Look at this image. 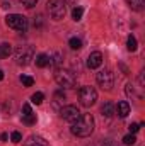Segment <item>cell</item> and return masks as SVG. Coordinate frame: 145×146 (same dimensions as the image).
<instances>
[{
	"label": "cell",
	"instance_id": "6da1fadb",
	"mask_svg": "<svg viewBox=\"0 0 145 146\" xmlns=\"http://www.w3.org/2000/svg\"><path fill=\"white\" fill-rule=\"evenodd\" d=\"M72 134L79 136V138H87L94 133V117L91 114H80V117L72 122L70 127Z\"/></svg>",
	"mask_w": 145,
	"mask_h": 146
},
{
	"label": "cell",
	"instance_id": "7a4b0ae2",
	"mask_svg": "<svg viewBox=\"0 0 145 146\" xmlns=\"http://www.w3.org/2000/svg\"><path fill=\"white\" fill-rule=\"evenodd\" d=\"M14 58H15L17 65H22V66L29 65L31 60H34V49H33V46H21V48H17L15 53H14Z\"/></svg>",
	"mask_w": 145,
	"mask_h": 146
},
{
	"label": "cell",
	"instance_id": "3957f363",
	"mask_svg": "<svg viewBox=\"0 0 145 146\" xmlns=\"http://www.w3.org/2000/svg\"><path fill=\"white\" fill-rule=\"evenodd\" d=\"M55 80H56V83H58L60 87H63V88H73L75 83H77L75 75H73L72 72H68V70H62V68L56 70Z\"/></svg>",
	"mask_w": 145,
	"mask_h": 146
},
{
	"label": "cell",
	"instance_id": "277c9868",
	"mask_svg": "<svg viewBox=\"0 0 145 146\" xmlns=\"http://www.w3.org/2000/svg\"><path fill=\"white\" fill-rule=\"evenodd\" d=\"M48 12L55 21H62L67 14V2L65 0H50L48 2Z\"/></svg>",
	"mask_w": 145,
	"mask_h": 146
},
{
	"label": "cell",
	"instance_id": "5b68a950",
	"mask_svg": "<svg viewBox=\"0 0 145 146\" xmlns=\"http://www.w3.org/2000/svg\"><path fill=\"white\" fill-rule=\"evenodd\" d=\"M5 24L10 27V29H14V31H26L28 29V26H29V22H28V19L24 17V15H21V14H9L7 17H5Z\"/></svg>",
	"mask_w": 145,
	"mask_h": 146
},
{
	"label": "cell",
	"instance_id": "8992f818",
	"mask_svg": "<svg viewBox=\"0 0 145 146\" xmlns=\"http://www.w3.org/2000/svg\"><path fill=\"white\" fill-rule=\"evenodd\" d=\"M79 100H80V104H82L84 107H91V106H94L96 100H97V92H96L92 87L85 85V87H82L80 92H79Z\"/></svg>",
	"mask_w": 145,
	"mask_h": 146
},
{
	"label": "cell",
	"instance_id": "52a82bcc",
	"mask_svg": "<svg viewBox=\"0 0 145 146\" xmlns=\"http://www.w3.org/2000/svg\"><path fill=\"white\" fill-rule=\"evenodd\" d=\"M96 80H97V85L103 90H111L113 85H114V75H113L111 70H101L96 75Z\"/></svg>",
	"mask_w": 145,
	"mask_h": 146
},
{
	"label": "cell",
	"instance_id": "ba28073f",
	"mask_svg": "<svg viewBox=\"0 0 145 146\" xmlns=\"http://www.w3.org/2000/svg\"><path fill=\"white\" fill-rule=\"evenodd\" d=\"M60 117L67 122H75L80 117V110L77 106H63L60 109Z\"/></svg>",
	"mask_w": 145,
	"mask_h": 146
},
{
	"label": "cell",
	"instance_id": "9c48e42d",
	"mask_svg": "<svg viewBox=\"0 0 145 146\" xmlns=\"http://www.w3.org/2000/svg\"><path fill=\"white\" fill-rule=\"evenodd\" d=\"M101 65H103V53H99V51L91 53L89 58H87V68L96 70V68H99Z\"/></svg>",
	"mask_w": 145,
	"mask_h": 146
},
{
	"label": "cell",
	"instance_id": "30bf717a",
	"mask_svg": "<svg viewBox=\"0 0 145 146\" xmlns=\"http://www.w3.org/2000/svg\"><path fill=\"white\" fill-rule=\"evenodd\" d=\"M114 114H118L119 117H126L128 114H130V104L126 102V100H119L116 106H114Z\"/></svg>",
	"mask_w": 145,
	"mask_h": 146
},
{
	"label": "cell",
	"instance_id": "8fae6325",
	"mask_svg": "<svg viewBox=\"0 0 145 146\" xmlns=\"http://www.w3.org/2000/svg\"><path fill=\"white\" fill-rule=\"evenodd\" d=\"M50 65H53L55 70H58V68L63 65V54H62L60 51L53 53V56H50Z\"/></svg>",
	"mask_w": 145,
	"mask_h": 146
},
{
	"label": "cell",
	"instance_id": "7c38bea8",
	"mask_svg": "<svg viewBox=\"0 0 145 146\" xmlns=\"http://www.w3.org/2000/svg\"><path fill=\"white\" fill-rule=\"evenodd\" d=\"M101 114H103L104 117H113V115H114V106H113L111 102H104L103 107H101Z\"/></svg>",
	"mask_w": 145,
	"mask_h": 146
},
{
	"label": "cell",
	"instance_id": "4fadbf2b",
	"mask_svg": "<svg viewBox=\"0 0 145 146\" xmlns=\"http://www.w3.org/2000/svg\"><path fill=\"white\" fill-rule=\"evenodd\" d=\"M48 65H50V56L44 54V53L38 54L36 56V66L38 68H44V66H48Z\"/></svg>",
	"mask_w": 145,
	"mask_h": 146
},
{
	"label": "cell",
	"instance_id": "5bb4252c",
	"mask_svg": "<svg viewBox=\"0 0 145 146\" xmlns=\"http://www.w3.org/2000/svg\"><path fill=\"white\" fill-rule=\"evenodd\" d=\"M26 146H48V143H46L41 136H31V138L28 139Z\"/></svg>",
	"mask_w": 145,
	"mask_h": 146
},
{
	"label": "cell",
	"instance_id": "9a60e30c",
	"mask_svg": "<svg viewBox=\"0 0 145 146\" xmlns=\"http://www.w3.org/2000/svg\"><path fill=\"white\" fill-rule=\"evenodd\" d=\"M12 54V46L9 42H2L0 44V60L2 58H9Z\"/></svg>",
	"mask_w": 145,
	"mask_h": 146
},
{
	"label": "cell",
	"instance_id": "2e32d148",
	"mask_svg": "<svg viewBox=\"0 0 145 146\" xmlns=\"http://www.w3.org/2000/svg\"><path fill=\"white\" fill-rule=\"evenodd\" d=\"M63 102H65V94H63V92H56V94L53 95V104H55V107H56V109H58V107L62 109V107H63V106H62Z\"/></svg>",
	"mask_w": 145,
	"mask_h": 146
},
{
	"label": "cell",
	"instance_id": "e0dca14e",
	"mask_svg": "<svg viewBox=\"0 0 145 146\" xmlns=\"http://www.w3.org/2000/svg\"><path fill=\"white\" fill-rule=\"evenodd\" d=\"M126 3L130 5L132 10H142L145 5V0H126Z\"/></svg>",
	"mask_w": 145,
	"mask_h": 146
},
{
	"label": "cell",
	"instance_id": "ac0fdd59",
	"mask_svg": "<svg viewBox=\"0 0 145 146\" xmlns=\"http://www.w3.org/2000/svg\"><path fill=\"white\" fill-rule=\"evenodd\" d=\"M126 48H128V51H137V48H138V42H137V39H135V36H128V39H126Z\"/></svg>",
	"mask_w": 145,
	"mask_h": 146
},
{
	"label": "cell",
	"instance_id": "d6986e66",
	"mask_svg": "<svg viewBox=\"0 0 145 146\" xmlns=\"http://www.w3.org/2000/svg\"><path fill=\"white\" fill-rule=\"evenodd\" d=\"M43 100H44L43 92H36V94H33V95H31V102H33V104H36V106L43 104Z\"/></svg>",
	"mask_w": 145,
	"mask_h": 146
},
{
	"label": "cell",
	"instance_id": "ffe728a7",
	"mask_svg": "<svg viewBox=\"0 0 145 146\" xmlns=\"http://www.w3.org/2000/svg\"><path fill=\"white\" fill-rule=\"evenodd\" d=\"M125 92H126V95H128V97H132V99H140V95H137V92H135V87H133L132 83H128V85H126Z\"/></svg>",
	"mask_w": 145,
	"mask_h": 146
},
{
	"label": "cell",
	"instance_id": "44dd1931",
	"mask_svg": "<svg viewBox=\"0 0 145 146\" xmlns=\"http://www.w3.org/2000/svg\"><path fill=\"white\" fill-rule=\"evenodd\" d=\"M82 15H84V9H82V7H75L72 10V19L73 21H80Z\"/></svg>",
	"mask_w": 145,
	"mask_h": 146
},
{
	"label": "cell",
	"instance_id": "7402d4cb",
	"mask_svg": "<svg viewBox=\"0 0 145 146\" xmlns=\"http://www.w3.org/2000/svg\"><path fill=\"white\" fill-rule=\"evenodd\" d=\"M68 46H70L72 49H80V48H82V41H80L79 37H70Z\"/></svg>",
	"mask_w": 145,
	"mask_h": 146
},
{
	"label": "cell",
	"instance_id": "603a6c76",
	"mask_svg": "<svg viewBox=\"0 0 145 146\" xmlns=\"http://www.w3.org/2000/svg\"><path fill=\"white\" fill-rule=\"evenodd\" d=\"M21 82H22L24 87H33V85H34L33 76H28V75H22V76H21Z\"/></svg>",
	"mask_w": 145,
	"mask_h": 146
},
{
	"label": "cell",
	"instance_id": "cb8c5ba5",
	"mask_svg": "<svg viewBox=\"0 0 145 146\" xmlns=\"http://www.w3.org/2000/svg\"><path fill=\"white\" fill-rule=\"evenodd\" d=\"M22 122H24V124H28V126H33V124H36V115H34V114L24 115V117H22Z\"/></svg>",
	"mask_w": 145,
	"mask_h": 146
},
{
	"label": "cell",
	"instance_id": "d4e9b609",
	"mask_svg": "<svg viewBox=\"0 0 145 146\" xmlns=\"http://www.w3.org/2000/svg\"><path fill=\"white\" fill-rule=\"evenodd\" d=\"M135 141H137V138H135V134H126L125 138H123V145H126V146H130V145H135Z\"/></svg>",
	"mask_w": 145,
	"mask_h": 146
},
{
	"label": "cell",
	"instance_id": "484cf974",
	"mask_svg": "<svg viewBox=\"0 0 145 146\" xmlns=\"http://www.w3.org/2000/svg\"><path fill=\"white\" fill-rule=\"evenodd\" d=\"M10 139H12V143H15V145H17V143H21L22 134H21L19 131H14V133H12V136H10Z\"/></svg>",
	"mask_w": 145,
	"mask_h": 146
},
{
	"label": "cell",
	"instance_id": "4316f807",
	"mask_svg": "<svg viewBox=\"0 0 145 146\" xmlns=\"http://www.w3.org/2000/svg\"><path fill=\"white\" fill-rule=\"evenodd\" d=\"M21 2H22V5H24V7H28V9L34 7V5L38 3V0H21Z\"/></svg>",
	"mask_w": 145,
	"mask_h": 146
},
{
	"label": "cell",
	"instance_id": "83f0119b",
	"mask_svg": "<svg viewBox=\"0 0 145 146\" xmlns=\"http://www.w3.org/2000/svg\"><path fill=\"white\" fill-rule=\"evenodd\" d=\"M22 112H24L22 115H29V114H33V110H31V106H29V104H24V106H22Z\"/></svg>",
	"mask_w": 145,
	"mask_h": 146
},
{
	"label": "cell",
	"instance_id": "f1b7e54d",
	"mask_svg": "<svg viewBox=\"0 0 145 146\" xmlns=\"http://www.w3.org/2000/svg\"><path fill=\"white\" fill-rule=\"evenodd\" d=\"M140 127H142L140 124H130V126H128V129H130V133H132V134H135Z\"/></svg>",
	"mask_w": 145,
	"mask_h": 146
},
{
	"label": "cell",
	"instance_id": "f546056e",
	"mask_svg": "<svg viewBox=\"0 0 145 146\" xmlns=\"http://www.w3.org/2000/svg\"><path fill=\"white\" fill-rule=\"evenodd\" d=\"M7 138H9L7 133H2V134H0V139H2V141H7Z\"/></svg>",
	"mask_w": 145,
	"mask_h": 146
},
{
	"label": "cell",
	"instance_id": "4dcf8cb0",
	"mask_svg": "<svg viewBox=\"0 0 145 146\" xmlns=\"http://www.w3.org/2000/svg\"><path fill=\"white\" fill-rule=\"evenodd\" d=\"M103 146H116V145H114V143H111V141H108V143H104Z\"/></svg>",
	"mask_w": 145,
	"mask_h": 146
},
{
	"label": "cell",
	"instance_id": "1f68e13d",
	"mask_svg": "<svg viewBox=\"0 0 145 146\" xmlns=\"http://www.w3.org/2000/svg\"><path fill=\"white\" fill-rule=\"evenodd\" d=\"M2 80H3V72L0 70V82H2Z\"/></svg>",
	"mask_w": 145,
	"mask_h": 146
}]
</instances>
